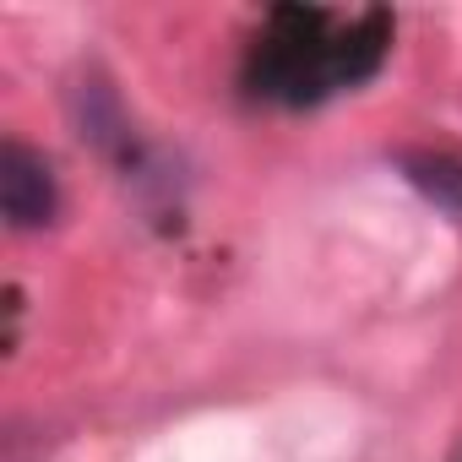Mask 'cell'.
I'll return each instance as SVG.
<instances>
[{"label": "cell", "mask_w": 462, "mask_h": 462, "mask_svg": "<svg viewBox=\"0 0 462 462\" xmlns=\"http://www.w3.org/2000/svg\"><path fill=\"white\" fill-rule=\"evenodd\" d=\"M0 212L12 228H44L55 217V174L23 142H0Z\"/></svg>", "instance_id": "6da1fadb"}]
</instances>
